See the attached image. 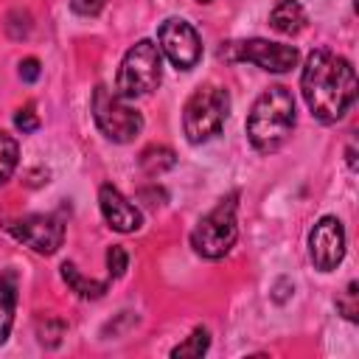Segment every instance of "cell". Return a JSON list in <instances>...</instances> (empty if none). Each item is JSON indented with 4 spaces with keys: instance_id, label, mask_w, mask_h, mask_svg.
I'll return each instance as SVG.
<instances>
[{
    "instance_id": "6da1fadb",
    "label": "cell",
    "mask_w": 359,
    "mask_h": 359,
    "mask_svg": "<svg viewBox=\"0 0 359 359\" xmlns=\"http://www.w3.org/2000/svg\"><path fill=\"white\" fill-rule=\"evenodd\" d=\"M300 90L309 112L323 123H334L356 101V73L345 56L317 48L303 65Z\"/></svg>"
},
{
    "instance_id": "7a4b0ae2",
    "label": "cell",
    "mask_w": 359,
    "mask_h": 359,
    "mask_svg": "<svg viewBox=\"0 0 359 359\" xmlns=\"http://www.w3.org/2000/svg\"><path fill=\"white\" fill-rule=\"evenodd\" d=\"M294 129V98L283 84H272L266 87L250 115H247V137L252 143V149H258L261 154H272L278 151L289 135Z\"/></svg>"
},
{
    "instance_id": "3957f363",
    "label": "cell",
    "mask_w": 359,
    "mask_h": 359,
    "mask_svg": "<svg viewBox=\"0 0 359 359\" xmlns=\"http://www.w3.org/2000/svg\"><path fill=\"white\" fill-rule=\"evenodd\" d=\"M230 95L216 84H202L191 93L182 107V132L191 143H205L216 137L227 121Z\"/></svg>"
},
{
    "instance_id": "277c9868",
    "label": "cell",
    "mask_w": 359,
    "mask_h": 359,
    "mask_svg": "<svg viewBox=\"0 0 359 359\" xmlns=\"http://www.w3.org/2000/svg\"><path fill=\"white\" fill-rule=\"evenodd\" d=\"M236 208H238V194L233 191V194L222 196V199L216 202V208L208 210V213L196 222V227H194V233H191V247H194L202 258L216 261V258H224V255L233 250V244H236V238H238Z\"/></svg>"
},
{
    "instance_id": "5b68a950",
    "label": "cell",
    "mask_w": 359,
    "mask_h": 359,
    "mask_svg": "<svg viewBox=\"0 0 359 359\" xmlns=\"http://www.w3.org/2000/svg\"><path fill=\"white\" fill-rule=\"evenodd\" d=\"M160 79H163V56H160V48L151 39H140L121 59L118 79H115V93L123 95V98L149 95L151 90H157Z\"/></svg>"
},
{
    "instance_id": "8992f818",
    "label": "cell",
    "mask_w": 359,
    "mask_h": 359,
    "mask_svg": "<svg viewBox=\"0 0 359 359\" xmlns=\"http://www.w3.org/2000/svg\"><path fill=\"white\" fill-rule=\"evenodd\" d=\"M93 118L95 126L115 143H129L143 129V115L126 104L123 95L109 90L107 84H98L93 90Z\"/></svg>"
},
{
    "instance_id": "52a82bcc",
    "label": "cell",
    "mask_w": 359,
    "mask_h": 359,
    "mask_svg": "<svg viewBox=\"0 0 359 359\" xmlns=\"http://www.w3.org/2000/svg\"><path fill=\"white\" fill-rule=\"evenodd\" d=\"M222 59L227 62H252L261 70L269 73H289L300 53L294 45H280V42H269V39H244V42H227L219 50Z\"/></svg>"
},
{
    "instance_id": "ba28073f",
    "label": "cell",
    "mask_w": 359,
    "mask_h": 359,
    "mask_svg": "<svg viewBox=\"0 0 359 359\" xmlns=\"http://www.w3.org/2000/svg\"><path fill=\"white\" fill-rule=\"evenodd\" d=\"M6 230L39 255H53L65 241V224L53 213H28L6 222Z\"/></svg>"
},
{
    "instance_id": "9c48e42d",
    "label": "cell",
    "mask_w": 359,
    "mask_h": 359,
    "mask_svg": "<svg viewBox=\"0 0 359 359\" xmlns=\"http://www.w3.org/2000/svg\"><path fill=\"white\" fill-rule=\"evenodd\" d=\"M157 42H160L157 48L168 56V62L177 70H191L202 59V39H199L196 28L180 17H168L157 28Z\"/></svg>"
},
{
    "instance_id": "30bf717a",
    "label": "cell",
    "mask_w": 359,
    "mask_h": 359,
    "mask_svg": "<svg viewBox=\"0 0 359 359\" xmlns=\"http://www.w3.org/2000/svg\"><path fill=\"white\" fill-rule=\"evenodd\" d=\"M309 255L320 272H331L345 258V227L337 216H323L309 233Z\"/></svg>"
},
{
    "instance_id": "8fae6325",
    "label": "cell",
    "mask_w": 359,
    "mask_h": 359,
    "mask_svg": "<svg viewBox=\"0 0 359 359\" xmlns=\"http://www.w3.org/2000/svg\"><path fill=\"white\" fill-rule=\"evenodd\" d=\"M98 205H101V216H104V222L112 227V230H118V233H135V230H140V224H143V216H140V210L115 188V185H101V191H98Z\"/></svg>"
},
{
    "instance_id": "7c38bea8",
    "label": "cell",
    "mask_w": 359,
    "mask_h": 359,
    "mask_svg": "<svg viewBox=\"0 0 359 359\" xmlns=\"http://www.w3.org/2000/svg\"><path fill=\"white\" fill-rule=\"evenodd\" d=\"M269 25L280 34H300L306 28V11L297 0H278L275 8L269 11Z\"/></svg>"
},
{
    "instance_id": "4fadbf2b",
    "label": "cell",
    "mask_w": 359,
    "mask_h": 359,
    "mask_svg": "<svg viewBox=\"0 0 359 359\" xmlns=\"http://www.w3.org/2000/svg\"><path fill=\"white\" fill-rule=\"evenodd\" d=\"M174 163H177V154H174L168 146H160V143L146 146V149L140 151V157H137V165H140V171H143L146 177H160L163 171L174 168Z\"/></svg>"
},
{
    "instance_id": "5bb4252c",
    "label": "cell",
    "mask_w": 359,
    "mask_h": 359,
    "mask_svg": "<svg viewBox=\"0 0 359 359\" xmlns=\"http://www.w3.org/2000/svg\"><path fill=\"white\" fill-rule=\"evenodd\" d=\"M14 306H17V275L6 272L0 278V342H6V337L11 331Z\"/></svg>"
},
{
    "instance_id": "9a60e30c",
    "label": "cell",
    "mask_w": 359,
    "mask_h": 359,
    "mask_svg": "<svg viewBox=\"0 0 359 359\" xmlns=\"http://www.w3.org/2000/svg\"><path fill=\"white\" fill-rule=\"evenodd\" d=\"M62 278L67 280V286L79 294V297H101L104 292H107V286H109V280H93V278H84L79 269H76V264H70V261H65L62 264Z\"/></svg>"
},
{
    "instance_id": "2e32d148",
    "label": "cell",
    "mask_w": 359,
    "mask_h": 359,
    "mask_svg": "<svg viewBox=\"0 0 359 359\" xmlns=\"http://www.w3.org/2000/svg\"><path fill=\"white\" fill-rule=\"evenodd\" d=\"M17 157H20V146L11 135L0 132V185L11 180L14 168H17Z\"/></svg>"
},
{
    "instance_id": "e0dca14e",
    "label": "cell",
    "mask_w": 359,
    "mask_h": 359,
    "mask_svg": "<svg viewBox=\"0 0 359 359\" xmlns=\"http://www.w3.org/2000/svg\"><path fill=\"white\" fill-rule=\"evenodd\" d=\"M208 345H210V337H208V328H202V325H196L194 331H191V337L182 342V345H177V348H171V356H202L205 351H208Z\"/></svg>"
},
{
    "instance_id": "ac0fdd59",
    "label": "cell",
    "mask_w": 359,
    "mask_h": 359,
    "mask_svg": "<svg viewBox=\"0 0 359 359\" xmlns=\"http://www.w3.org/2000/svg\"><path fill=\"white\" fill-rule=\"evenodd\" d=\"M337 309H339V314L345 320L356 323V314H359V286H356V280H351L345 286V292L337 297Z\"/></svg>"
},
{
    "instance_id": "d6986e66",
    "label": "cell",
    "mask_w": 359,
    "mask_h": 359,
    "mask_svg": "<svg viewBox=\"0 0 359 359\" xmlns=\"http://www.w3.org/2000/svg\"><path fill=\"white\" fill-rule=\"evenodd\" d=\"M107 266H109V278H121L123 272H126V266H129V255H126V250L123 247H109L107 250Z\"/></svg>"
},
{
    "instance_id": "ffe728a7",
    "label": "cell",
    "mask_w": 359,
    "mask_h": 359,
    "mask_svg": "<svg viewBox=\"0 0 359 359\" xmlns=\"http://www.w3.org/2000/svg\"><path fill=\"white\" fill-rule=\"evenodd\" d=\"M14 126H17L20 132H34V129L39 126V118H36V112H34V104H25L22 109L14 112Z\"/></svg>"
},
{
    "instance_id": "44dd1931",
    "label": "cell",
    "mask_w": 359,
    "mask_h": 359,
    "mask_svg": "<svg viewBox=\"0 0 359 359\" xmlns=\"http://www.w3.org/2000/svg\"><path fill=\"white\" fill-rule=\"evenodd\" d=\"M107 0H70V8L81 17H95L101 8H104Z\"/></svg>"
},
{
    "instance_id": "7402d4cb",
    "label": "cell",
    "mask_w": 359,
    "mask_h": 359,
    "mask_svg": "<svg viewBox=\"0 0 359 359\" xmlns=\"http://www.w3.org/2000/svg\"><path fill=\"white\" fill-rule=\"evenodd\" d=\"M20 79L22 81H36L39 79V59H34V56L22 59L20 62Z\"/></svg>"
},
{
    "instance_id": "603a6c76",
    "label": "cell",
    "mask_w": 359,
    "mask_h": 359,
    "mask_svg": "<svg viewBox=\"0 0 359 359\" xmlns=\"http://www.w3.org/2000/svg\"><path fill=\"white\" fill-rule=\"evenodd\" d=\"M199 3H210V0H199Z\"/></svg>"
}]
</instances>
